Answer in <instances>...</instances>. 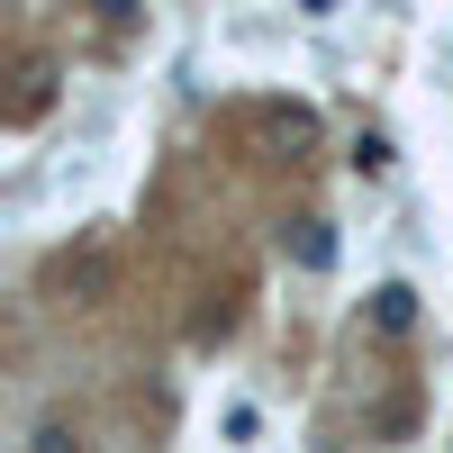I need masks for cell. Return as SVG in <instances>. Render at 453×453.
<instances>
[{"label": "cell", "instance_id": "cell-5", "mask_svg": "<svg viewBox=\"0 0 453 453\" xmlns=\"http://www.w3.org/2000/svg\"><path fill=\"white\" fill-rule=\"evenodd\" d=\"M46 100H55V73H46V64H27V91L10 100V127H27L36 109H46Z\"/></svg>", "mask_w": 453, "mask_h": 453}, {"label": "cell", "instance_id": "cell-2", "mask_svg": "<svg viewBox=\"0 0 453 453\" xmlns=\"http://www.w3.org/2000/svg\"><path fill=\"white\" fill-rule=\"evenodd\" d=\"M55 290H73V299H100V290H109V254H100V245L64 254V263H55Z\"/></svg>", "mask_w": 453, "mask_h": 453}, {"label": "cell", "instance_id": "cell-1", "mask_svg": "<svg viewBox=\"0 0 453 453\" xmlns=\"http://www.w3.org/2000/svg\"><path fill=\"white\" fill-rule=\"evenodd\" d=\"M281 254L299 263V273H335V226H326V218H299V226H281Z\"/></svg>", "mask_w": 453, "mask_h": 453}, {"label": "cell", "instance_id": "cell-3", "mask_svg": "<svg viewBox=\"0 0 453 453\" xmlns=\"http://www.w3.org/2000/svg\"><path fill=\"white\" fill-rule=\"evenodd\" d=\"M372 326H381V335L418 326V281H381V290H372Z\"/></svg>", "mask_w": 453, "mask_h": 453}, {"label": "cell", "instance_id": "cell-6", "mask_svg": "<svg viewBox=\"0 0 453 453\" xmlns=\"http://www.w3.org/2000/svg\"><path fill=\"white\" fill-rule=\"evenodd\" d=\"M218 435H226V444H254V435H263V418H254L245 399H226V408H218Z\"/></svg>", "mask_w": 453, "mask_h": 453}, {"label": "cell", "instance_id": "cell-7", "mask_svg": "<svg viewBox=\"0 0 453 453\" xmlns=\"http://www.w3.org/2000/svg\"><path fill=\"white\" fill-rule=\"evenodd\" d=\"M36 453H82V426L73 418H36Z\"/></svg>", "mask_w": 453, "mask_h": 453}, {"label": "cell", "instance_id": "cell-4", "mask_svg": "<svg viewBox=\"0 0 453 453\" xmlns=\"http://www.w3.org/2000/svg\"><path fill=\"white\" fill-rule=\"evenodd\" d=\"M345 164H354L363 181H390V164H399V145H390L381 127H363V136H354V155H345Z\"/></svg>", "mask_w": 453, "mask_h": 453}]
</instances>
